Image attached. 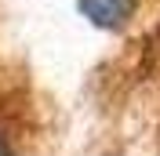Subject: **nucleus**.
Here are the masks:
<instances>
[{
	"label": "nucleus",
	"instance_id": "nucleus-1",
	"mask_svg": "<svg viewBox=\"0 0 160 156\" xmlns=\"http://www.w3.org/2000/svg\"><path fill=\"white\" fill-rule=\"evenodd\" d=\"M131 4H135V0H80L84 15H88L95 26H102V29H117L120 22L131 15Z\"/></svg>",
	"mask_w": 160,
	"mask_h": 156
},
{
	"label": "nucleus",
	"instance_id": "nucleus-2",
	"mask_svg": "<svg viewBox=\"0 0 160 156\" xmlns=\"http://www.w3.org/2000/svg\"><path fill=\"white\" fill-rule=\"evenodd\" d=\"M4 153H8V149H4V145H0V156H4Z\"/></svg>",
	"mask_w": 160,
	"mask_h": 156
}]
</instances>
